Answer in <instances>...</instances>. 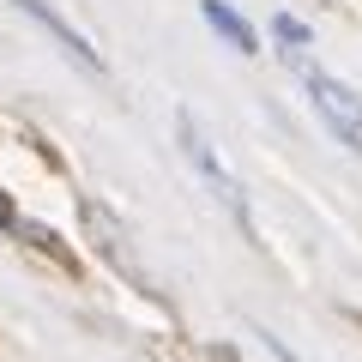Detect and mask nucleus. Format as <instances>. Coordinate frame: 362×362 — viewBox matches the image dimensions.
Segmentation results:
<instances>
[{
	"instance_id": "f257e3e1",
	"label": "nucleus",
	"mask_w": 362,
	"mask_h": 362,
	"mask_svg": "<svg viewBox=\"0 0 362 362\" xmlns=\"http://www.w3.org/2000/svg\"><path fill=\"white\" fill-rule=\"evenodd\" d=\"M175 139H181V157L194 163V175L206 181L211 194H218V206H230L235 218L247 223V199H242V187H235V175H230V169L218 163V145L206 139V127H199V121L187 115V109H181V115H175Z\"/></svg>"
},
{
	"instance_id": "f03ea898",
	"label": "nucleus",
	"mask_w": 362,
	"mask_h": 362,
	"mask_svg": "<svg viewBox=\"0 0 362 362\" xmlns=\"http://www.w3.org/2000/svg\"><path fill=\"white\" fill-rule=\"evenodd\" d=\"M302 78H308V97H314V109H320V121L350 145V151H362V90H350L344 78H332V73H314V66Z\"/></svg>"
},
{
	"instance_id": "7ed1b4c3",
	"label": "nucleus",
	"mask_w": 362,
	"mask_h": 362,
	"mask_svg": "<svg viewBox=\"0 0 362 362\" xmlns=\"http://www.w3.org/2000/svg\"><path fill=\"white\" fill-rule=\"evenodd\" d=\"M13 6H25V13H30V18H37V25H42V30H49V37H54V42H61V49H66V54H73V61H78V66H85V73H103V54L90 49V42H85V37H78V30H73V25H66V18H61V13H54L49 0H13Z\"/></svg>"
},
{
	"instance_id": "20e7f679",
	"label": "nucleus",
	"mask_w": 362,
	"mask_h": 362,
	"mask_svg": "<svg viewBox=\"0 0 362 362\" xmlns=\"http://www.w3.org/2000/svg\"><path fill=\"white\" fill-rule=\"evenodd\" d=\"M199 13H206V25L218 30V37L230 42L235 54H254V49H259V37H254V25H247V18L235 13L230 0H199Z\"/></svg>"
},
{
	"instance_id": "39448f33",
	"label": "nucleus",
	"mask_w": 362,
	"mask_h": 362,
	"mask_svg": "<svg viewBox=\"0 0 362 362\" xmlns=\"http://www.w3.org/2000/svg\"><path fill=\"white\" fill-rule=\"evenodd\" d=\"M272 30H278V37H284L290 49H302V42H308V25H302V18H290V13H278V18H272Z\"/></svg>"
},
{
	"instance_id": "423d86ee",
	"label": "nucleus",
	"mask_w": 362,
	"mask_h": 362,
	"mask_svg": "<svg viewBox=\"0 0 362 362\" xmlns=\"http://www.w3.org/2000/svg\"><path fill=\"white\" fill-rule=\"evenodd\" d=\"M18 223H25V218H18V211H13V199L0 194V230H13V235H18Z\"/></svg>"
}]
</instances>
